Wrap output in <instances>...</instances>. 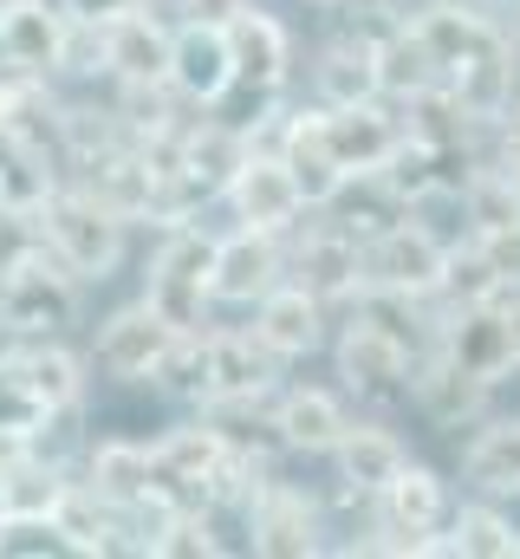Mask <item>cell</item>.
Segmentation results:
<instances>
[{
    "label": "cell",
    "mask_w": 520,
    "mask_h": 559,
    "mask_svg": "<svg viewBox=\"0 0 520 559\" xmlns=\"http://www.w3.org/2000/svg\"><path fill=\"white\" fill-rule=\"evenodd\" d=\"M39 235H46V254L85 286H105L118 280V267L130 261V222H118L98 195H85L79 182H59L46 202H39Z\"/></svg>",
    "instance_id": "6da1fadb"
},
{
    "label": "cell",
    "mask_w": 520,
    "mask_h": 559,
    "mask_svg": "<svg viewBox=\"0 0 520 559\" xmlns=\"http://www.w3.org/2000/svg\"><path fill=\"white\" fill-rule=\"evenodd\" d=\"M85 280H72L52 254L26 261L20 274L0 280V319L20 332V338H66L79 319H85Z\"/></svg>",
    "instance_id": "7a4b0ae2"
},
{
    "label": "cell",
    "mask_w": 520,
    "mask_h": 559,
    "mask_svg": "<svg viewBox=\"0 0 520 559\" xmlns=\"http://www.w3.org/2000/svg\"><path fill=\"white\" fill-rule=\"evenodd\" d=\"M241 514H248V547L260 559H312L326 554V514H319V501L306 495V488H293V481H280V475H267L255 495L241 501Z\"/></svg>",
    "instance_id": "3957f363"
},
{
    "label": "cell",
    "mask_w": 520,
    "mask_h": 559,
    "mask_svg": "<svg viewBox=\"0 0 520 559\" xmlns=\"http://www.w3.org/2000/svg\"><path fill=\"white\" fill-rule=\"evenodd\" d=\"M215 202L235 215V228H267V235H293L299 215H306L299 182H293V169L280 163V150H248L241 169L222 182Z\"/></svg>",
    "instance_id": "277c9868"
},
{
    "label": "cell",
    "mask_w": 520,
    "mask_h": 559,
    "mask_svg": "<svg viewBox=\"0 0 520 559\" xmlns=\"http://www.w3.org/2000/svg\"><path fill=\"white\" fill-rule=\"evenodd\" d=\"M365 254V286L378 293H403V299H436V280H442V241L416 222H390V228H371L358 241Z\"/></svg>",
    "instance_id": "5b68a950"
},
{
    "label": "cell",
    "mask_w": 520,
    "mask_h": 559,
    "mask_svg": "<svg viewBox=\"0 0 520 559\" xmlns=\"http://www.w3.org/2000/svg\"><path fill=\"white\" fill-rule=\"evenodd\" d=\"M169 92L189 105V111H215L228 92H235V52H228V33L209 26V20H176L169 33Z\"/></svg>",
    "instance_id": "8992f818"
},
{
    "label": "cell",
    "mask_w": 520,
    "mask_h": 559,
    "mask_svg": "<svg viewBox=\"0 0 520 559\" xmlns=\"http://www.w3.org/2000/svg\"><path fill=\"white\" fill-rule=\"evenodd\" d=\"M66 182H79L85 195H98L118 222H150L156 215V189H163V169L137 150V143H111V150H98V156H79L72 169H66Z\"/></svg>",
    "instance_id": "52a82bcc"
},
{
    "label": "cell",
    "mask_w": 520,
    "mask_h": 559,
    "mask_svg": "<svg viewBox=\"0 0 520 559\" xmlns=\"http://www.w3.org/2000/svg\"><path fill=\"white\" fill-rule=\"evenodd\" d=\"M169 338H176V332H169L143 299H125V306L105 312L98 332H92V371H105L111 384H150V371L163 365Z\"/></svg>",
    "instance_id": "ba28073f"
},
{
    "label": "cell",
    "mask_w": 520,
    "mask_h": 559,
    "mask_svg": "<svg viewBox=\"0 0 520 559\" xmlns=\"http://www.w3.org/2000/svg\"><path fill=\"white\" fill-rule=\"evenodd\" d=\"M410 365H416V345H403L397 332L371 325L365 312H352V325L339 332V378H345V391H358L365 404L403 397Z\"/></svg>",
    "instance_id": "9c48e42d"
},
{
    "label": "cell",
    "mask_w": 520,
    "mask_h": 559,
    "mask_svg": "<svg viewBox=\"0 0 520 559\" xmlns=\"http://www.w3.org/2000/svg\"><path fill=\"white\" fill-rule=\"evenodd\" d=\"M72 13L59 0H0V66L20 79H59Z\"/></svg>",
    "instance_id": "30bf717a"
},
{
    "label": "cell",
    "mask_w": 520,
    "mask_h": 559,
    "mask_svg": "<svg viewBox=\"0 0 520 559\" xmlns=\"http://www.w3.org/2000/svg\"><path fill=\"white\" fill-rule=\"evenodd\" d=\"M20 378V391L46 411V417H85V397H92V358L72 352L66 338H26L7 365Z\"/></svg>",
    "instance_id": "8fae6325"
},
{
    "label": "cell",
    "mask_w": 520,
    "mask_h": 559,
    "mask_svg": "<svg viewBox=\"0 0 520 559\" xmlns=\"http://www.w3.org/2000/svg\"><path fill=\"white\" fill-rule=\"evenodd\" d=\"M358 241H365V235H352L345 222H326V228L299 235V241L286 248V280L306 286V293L326 299V306L358 299V293H365V254H358Z\"/></svg>",
    "instance_id": "7c38bea8"
},
{
    "label": "cell",
    "mask_w": 520,
    "mask_h": 559,
    "mask_svg": "<svg viewBox=\"0 0 520 559\" xmlns=\"http://www.w3.org/2000/svg\"><path fill=\"white\" fill-rule=\"evenodd\" d=\"M442 85L456 92V105L469 111V124H495L508 111V98L520 92V46L508 39V26H488L482 46L442 72Z\"/></svg>",
    "instance_id": "4fadbf2b"
},
{
    "label": "cell",
    "mask_w": 520,
    "mask_h": 559,
    "mask_svg": "<svg viewBox=\"0 0 520 559\" xmlns=\"http://www.w3.org/2000/svg\"><path fill=\"white\" fill-rule=\"evenodd\" d=\"M280 163L293 169L306 209H332V202L352 189V176L339 169V156H332V143H326V105H293V111H280Z\"/></svg>",
    "instance_id": "5bb4252c"
},
{
    "label": "cell",
    "mask_w": 520,
    "mask_h": 559,
    "mask_svg": "<svg viewBox=\"0 0 520 559\" xmlns=\"http://www.w3.org/2000/svg\"><path fill=\"white\" fill-rule=\"evenodd\" d=\"M280 280H286V235H267V228L215 235V274H209L215 306H255Z\"/></svg>",
    "instance_id": "9a60e30c"
},
{
    "label": "cell",
    "mask_w": 520,
    "mask_h": 559,
    "mask_svg": "<svg viewBox=\"0 0 520 559\" xmlns=\"http://www.w3.org/2000/svg\"><path fill=\"white\" fill-rule=\"evenodd\" d=\"M255 332L260 345L286 365V358H312L319 345H326V299H312L306 286H293V280H280V286H267L255 299Z\"/></svg>",
    "instance_id": "2e32d148"
},
{
    "label": "cell",
    "mask_w": 520,
    "mask_h": 559,
    "mask_svg": "<svg viewBox=\"0 0 520 559\" xmlns=\"http://www.w3.org/2000/svg\"><path fill=\"white\" fill-rule=\"evenodd\" d=\"M228 52H235V72H241V85H260V92H286V79H293V33L255 7V0H241L235 13H228Z\"/></svg>",
    "instance_id": "e0dca14e"
},
{
    "label": "cell",
    "mask_w": 520,
    "mask_h": 559,
    "mask_svg": "<svg viewBox=\"0 0 520 559\" xmlns=\"http://www.w3.org/2000/svg\"><path fill=\"white\" fill-rule=\"evenodd\" d=\"M403 391L416 397V411L436 423V429H462V423H475L482 411H488V397H495V384L475 378V371H462L442 345H436V358L410 365V384H403Z\"/></svg>",
    "instance_id": "ac0fdd59"
},
{
    "label": "cell",
    "mask_w": 520,
    "mask_h": 559,
    "mask_svg": "<svg viewBox=\"0 0 520 559\" xmlns=\"http://www.w3.org/2000/svg\"><path fill=\"white\" fill-rule=\"evenodd\" d=\"M222 449H228V436H222L209 417L169 423V429L150 442L156 488H169V495H182V501H202V481H209V468L222 462ZM202 508H209V501H202Z\"/></svg>",
    "instance_id": "d6986e66"
},
{
    "label": "cell",
    "mask_w": 520,
    "mask_h": 559,
    "mask_svg": "<svg viewBox=\"0 0 520 559\" xmlns=\"http://www.w3.org/2000/svg\"><path fill=\"white\" fill-rule=\"evenodd\" d=\"M462 156H469V150H436V143L397 138V150H390L371 176H378V189H385L390 202H403V209H423V202H436V195L462 189V176H469V169H456Z\"/></svg>",
    "instance_id": "ffe728a7"
},
{
    "label": "cell",
    "mask_w": 520,
    "mask_h": 559,
    "mask_svg": "<svg viewBox=\"0 0 520 559\" xmlns=\"http://www.w3.org/2000/svg\"><path fill=\"white\" fill-rule=\"evenodd\" d=\"M105 33V79L125 85V79H163L169 72V20L156 7H130L118 20H98Z\"/></svg>",
    "instance_id": "44dd1931"
},
{
    "label": "cell",
    "mask_w": 520,
    "mask_h": 559,
    "mask_svg": "<svg viewBox=\"0 0 520 559\" xmlns=\"http://www.w3.org/2000/svg\"><path fill=\"white\" fill-rule=\"evenodd\" d=\"M403 138V118H390L385 98H365V105H326V143L339 156V169L358 182L385 163Z\"/></svg>",
    "instance_id": "7402d4cb"
},
{
    "label": "cell",
    "mask_w": 520,
    "mask_h": 559,
    "mask_svg": "<svg viewBox=\"0 0 520 559\" xmlns=\"http://www.w3.org/2000/svg\"><path fill=\"white\" fill-rule=\"evenodd\" d=\"M209 397H273L280 358L241 325H209ZM202 397V404H209Z\"/></svg>",
    "instance_id": "603a6c76"
},
{
    "label": "cell",
    "mask_w": 520,
    "mask_h": 559,
    "mask_svg": "<svg viewBox=\"0 0 520 559\" xmlns=\"http://www.w3.org/2000/svg\"><path fill=\"white\" fill-rule=\"evenodd\" d=\"M72 475H79V462L46 455V449L26 442V449L0 468V521H52V508H59V495L72 488Z\"/></svg>",
    "instance_id": "cb8c5ba5"
},
{
    "label": "cell",
    "mask_w": 520,
    "mask_h": 559,
    "mask_svg": "<svg viewBox=\"0 0 520 559\" xmlns=\"http://www.w3.org/2000/svg\"><path fill=\"white\" fill-rule=\"evenodd\" d=\"M378 98V33H339L312 59V105H365Z\"/></svg>",
    "instance_id": "d4e9b609"
},
{
    "label": "cell",
    "mask_w": 520,
    "mask_h": 559,
    "mask_svg": "<svg viewBox=\"0 0 520 559\" xmlns=\"http://www.w3.org/2000/svg\"><path fill=\"white\" fill-rule=\"evenodd\" d=\"M442 352H449L462 371L488 378V384H501V378L515 371L508 325H501V306H495V299H488V306H449V319H442Z\"/></svg>",
    "instance_id": "484cf974"
},
{
    "label": "cell",
    "mask_w": 520,
    "mask_h": 559,
    "mask_svg": "<svg viewBox=\"0 0 520 559\" xmlns=\"http://www.w3.org/2000/svg\"><path fill=\"white\" fill-rule=\"evenodd\" d=\"M345 404L319 384H293L273 397V436L286 455H332V442L345 436Z\"/></svg>",
    "instance_id": "4316f807"
},
{
    "label": "cell",
    "mask_w": 520,
    "mask_h": 559,
    "mask_svg": "<svg viewBox=\"0 0 520 559\" xmlns=\"http://www.w3.org/2000/svg\"><path fill=\"white\" fill-rule=\"evenodd\" d=\"M79 481H85L92 495H105V501L125 514L130 501L156 481L150 442H137V436H98V442H85V449H79Z\"/></svg>",
    "instance_id": "83f0119b"
},
{
    "label": "cell",
    "mask_w": 520,
    "mask_h": 559,
    "mask_svg": "<svg viewBox=\"0 0 520 559\" xmlns=\"http://www.w3.org/2000/svg\"><path fill=\"white\" fill-rule=\"evenodd\" d=\"M52 534H59L66 554H79V559L125 554V514H118L105 495H92L79 475H72V488H66L59 508H52Z\"/></svg>",
    "instance_id": "f1b7e54d"
},
{
    "label": "cell",
    "mask_w": 520,
    "mask_h": 559,
    "mask_svg": "<svg viewBox=\"0 0 520 559\" xmlns=\"http://www.w3.org/2000/svg\"><path fill=\"white\" fill-rule=\"evenodd\" d=\"M241 156H248V143H241V131L228 118H215V111L182 118V131H176V176H189L209 195H222V182L241 169Z\"/></svg>",
    "instance_id": "f546056e"
},
{
    "label": "cell",
    "mask_w": 520,
    "mask_h": 559,
    "mask_svg": "<svg viewBox=\"0 0 520 559\" xmlns=\"http://www.w3.org/2000/svg\"><path fill=\"white\" fill-rule=\"evenodd\" d=\"M332 462H339L345 501H371L410 455H403V442H397L390 429H378V423H345V436L332 442Z\"/></svg>",
    "instance_id": "4dcf8cb0"
},
{
    "label": "cell",
    "mask_w": 520,
    "mask_h": 559,
    "mask_svg": "<svg viewBox=\"0 0 520 559\" xmlns=\"http://www.w3.org/2000/svg\"><path fill=\"white\" fill-rule=\"evenodd\" d=\"M371 501H378V527H397V534H436L442 514H449L442 475L423 468V462H403Z\"/></svg>",
    "instance_id": "1f68e13d"
},
{
    "label": "cell",
    "mask_w": 520,
    "mask_h": 559,
    "mask_svg": "<svg viewBox=\"0 0 520 559\" xmlns=\"http://www.w3.org/2000/svg\"><path fill=\"white\" fill-rule=\"evenodd\" d=\"M495 20L488 13H475V7H456V0H423V13L410 20V33L423 39V52L436 59V72H449V66H462L475 46H482V33H488Z\"/></svg>",
    "instance_id": "d6a6232c"
},
{
    "label": "cell",
    "mask_w": 520,
    "mask_h": 559,
    "mask_svg": "<svg viewBox=\"0 0 520 559\" xmlns=\"http://www.w3.org/2000/svg\"><path fill=\"white\" fill-rule=\"evenodd\" d=\"M462 475L482 495H520V417H495L469 449H462Z\"/></svg>",
    "instance_id": "836d02e7"
},
{
    "label": "cell",
    "mask_w": 520,
    "mask_h": 559,
    "mask_svg": "<svg viewBox=\"0 0 520 559\" xmlns=\"http://www.w3.org/2000/svg\"><path fill=\"white\" fill-rule=\"evenodd\" d=\"M66 182V169L39 150V143H26L13 124H0V202H20V209H39L52 189Z\"/></svg>",
    "instance_id": "e575fe53"
},
{
    "label": "cell",
    "mask_w": 520,
    "mask_h": 559,
    "mask_svg": "<svg viewBox=\"0 0 520 559\" xmlns=\"http://www.w3.org/2000/svg\"><path fill=\"white\" fill-rule=\"evenodd\" d=\"M442 72H436V59L423 52V39L410 33V20H397V26H378V98H416L423 85H436Z\"/></svg>",
    "instance_id": "d590c367"
},
{
    "label": "cell",
    "mask_w": 520,
    "mask_h": 559,
    "mask_svg": "<svg viewBox=\"0 0 520 559\" xmlns=\"http://www.w3.org/2000/svg\"><path fill=\"white\" fill-rule=\"evenodd\" d=\"M462 209L475 222V235H520V176L515 169H469L462 176Z\"/></svg>",
    "instance_id": "8d00e7d4"
},
{
    "label": "cell",
    "mask_w": 520,
    "mask_h": 559,
    "mask_svg": "<svg viewBox=\"0 0 520 559\" xmlns=\"http://www.w3.org/2000/svg\"><path fill=\"white\" fill-rule=\"evenodd\" d=\"M403 138L436 143V150H469L475 124H469V111L456 105V92L436 79V85H423L416 98H403Z\"/></svg>",
    "instance_id": "74e56055"
},
{
    "label": "cell",
    "mask_w": 520,
    "mask_h": 559,
    "mask_svg": "<svg viewBox=\"0 0 520 559\" xmlns=\"http://www.w3.org/2000/svg\"><path fill=\"white\" fill-rule=\"evenodd\" d=\"M501 293H508V274L495 267V254H488L482 241H469V248H449V254H442L436 299H449V306H488V299H501Z\"/></svg>",
    "instance_id": "f35d334b"
},
{
    "label": "cell",
    "mask_w": 520,
    "mask_h": 559,
    "mask_svg": "<svg viewBox=\"0 0 520 559\" xmlns=\"http://www.w3.org/2000/svg\"><path fill=\"white\" fill-rule=\"evenodd\" d=\"M209 332V325H202ZM202 332H176L169 338V352H163V365L150 371V391L156 397H169V404H202L209 397V338Z\"/></svg>",
    "instance_id": "ab89813d"
},
{
    "label": "cell",
    "mask_w": 520,
    "mask_h": 559,
    "mask_svg": "<svg viewBox=\"0 0 520 559\" xmlns=\"http://www.w3.org/2000/svg\"><path fill=\"white\" fill-rule=\"evenodd\" d=\"M449 554H469V559H520V527L501 514V508L475 501V508H462V514L449 521Z\"/></svg>",
    "instance_id": "60d3db41"
},
{
    "label": "cell",
    "mask_w": 520,
    "mask_h": 559,
    "mask_svg": "<svg viewBox=\"0 0 520 559\" xmlns=\"http://www.w3.org/2000/svg\"><path fill=\"white\" fill-rule=\"evenodd\" d=\"M150 274L209 286V274H215V228H202V222L163 228V241H156V254H150Z\"/></svg>",
    "instance_id": "b9f144b4"
},
{
    "label": "cell",
    "mask_w": 520,
    "mask_h": 559,
    "mask_svg": "<svg viewBox=\"0 0 520 559\" xmlns=\"http://www.w3.org/2000/svg\"><path fill=\"white\" fill-rule=\"evenodd\" d=\"M169 332H202L209 325V306H215V293L209 286H189V280H163V274H143V293H137Z\"/></svg>",
    "instance_id": "7bdbcfd3"
},
{
    "label": "cell",
    "mask_w": 520,
    "mask_h": 559,
    "mask_svg": "<svg viewBox=\"0 0 520 559\" xmlns=\"http://www.w3.org/2000/svg\"><path fill=\"white\" fill-rule=\"evenodd\" d=\"M150 554L156 559H215L222 554V534H215V508H176L169 514V527L150 540Z\"/></svg>",
    "instance_id": "ee69618b"
},
{
    "label": "cell",
    "mask_w": 520,
    "mask_h": 559,
    "mask_svg": "<svg viewBox=\"0 0 520 559\" xmlns=\"http://www.w3.org/2000/svg\"><path fill=\"white\" fill-rule=\"evenodd\" d=\"M46 254V235H39V209H20V202H0V280L20 274L26 261Z\"/></svg>",
    "instance_id": "f6af8a7d"
},
{
    "label": "cell",
    "mask_w": 520,
    "mask_h": 559,
    "mask_svg": "<svg viewBox=\"0 0 520 559\" xmlns=\"http://www.w3.org/2000/svg\"><path fill=\"white\" fill-rule=\"evenodd\" d=\"M0 429H7V436H20V442H33V436L46 429V411L20 391V378H13L7 365H0Z\"/></svg>",
    "instance_id": "bcb514c9"
},
{
    "label": "cell",
    "mask_w": 520,
    "mask_h": 559,
    "mask_svg": "<svg viewBox=\"0 0 520 559\" xmlns=\"http://www.w3.org/2000/svg\"><path fill=\"white\" fill-rule=\"evenodd\" d=\"M59 7H66L72 20H92V26H98V20H118L130 7H156V0H59Z\"/></svg>",
    "instance_id": "7dc6e473"
},
{
    "label": "cell",
    "mask_w": 520,
    "mask_h": 559,
    "mask_svg": "<svg viewBox=\"0 0 520 559\" xmlns=\"http://www.w3.org/2000/svg\"><path fill=\"white\" fill-rule=\"evenodd\" d=\"M495 131H501V169H515L520 176V92L508 98V111L495 118Z\"/></svg>",
    "instance_id": "c3c4849f"
},
{
    "label": "cell",
    "mask_w": 520,
    "mask_h": 559,
    "mask_svg": "<svg viewBox=\"0 0 520 559\" xmlns=\"http://www.w3.org/2000/svg\"><path fill=\"white\" fill-rule=\"evenodd\" d=\"M241 0H176V13L182 20H209V26H228V13H235Z\"/></svg>",
    "instance_id": "681fc988"
},
{
    "label": "cell",
    "mask_w": 520,
    "mask_h": 559,
    "mask_svg": "<svg viewBox=\"0 0 520 559\" xmlns=\"http://www.w3.org/2000/svg\"><path fill=\"white\" fill-rule=\"evenodd\" d=\"M495 306H501V325H508V352H515V371H520V293L508 286Z\"/></svg>",
    "instance_id": "f907efd6"
},
{
    "label": "cell",
    "mask_w": 520,
    "mask_h": 559,
    "mask_svg": "<svg viewBox=\"0 0 520 559\" xmlns=\"http://www.w3.org/2000/svg\"><path fill=\"white\" fill-rule=\"evenodd\" d=\"M20 345H26V338H20V332L0 319V365H13V352H20Z\"/></svg>",
    "instance_id": "816d5d0a"
},
{
    "label": "cell",
    "mask_w": 520,
    "mask_h": 559,
    "mask_svg": "<svg viewBox=\"0 0 520 559\" xmlns=\"http://www.w3.org/2000/svg\"><path fill=\"white\" fill-rule=\"evenodd\" d=\"M20 449H26V442H20V436H7V429H0V468H7V462H13V455H20Z\"/></svg>",
    "instance_id": "f5cc1de1"
},
{
    "label": "cell",
    "mask_w": 520,
    "mask_h": 559,
    "mask_svg": "<svg viewBox=\"0 0 520 559\" xmlns=\"http://www.w3.org/2000/svg\"><path fill=\"white\" fill-rule=\"evenodd\" d=\"M299 7H312V13H339V7H352V0H299Z\"/></svg>",
    "instance_id": "db71d44e"
},
{
    "label": "cell",
    "mask_w": 520,
    "mask_h": 559,
    "mask_svg": "<svg viewBox=\"0 0 520 559\" xmlns=\"http://www.w3.org/2000/svg\"><path fill=\"white\" fill-rule=\"evenodd\" d=\"M508 39L520 46V0H508Z\"/></svg>",
    "instance_id": "11a10c76"
},
{
    "label": "cell",
    "mask_w": 520,
    "mask_h": 559,
    "mask_svg": "<svg viewBox=\"0 0 520 559\" xmlns=\"http://www.w3.org/2000/svg\"><path fill=\"white\" fill-rule=\"evenodd\" d=\"M0 72H7V66H0Z\"/></svg>",
    "instance_id": "9f6ffc18"
}]
</instances>
